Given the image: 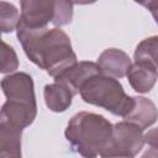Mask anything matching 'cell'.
<instances>
[{
	"label": "cell",
	"mask_w": 158,
	"mask_h": 158,
	"mask_svg": "<svg viewBox=\"0 0 158 158\" xmlns=\"http://www.w3.org/2000/svg\"><path fill=\"white\" fill-rule=\"evenodd\" d=\"M17 38L28 59L53 78L77 63L70 40L60 28L30 30L19 26Z\"/></svg>",
	"instance_id": "obj_1"
},
{
	"label": "cell",
	"mask_w": 158,
	"mask_h": 158,
	"mask_svg": "<svg viewBox=\"0 0 158 158\" xmlns=\"http://www.w3.org/2000/svg\"><path fill=\"white\" fill-rule=\"evenodd\" d=\"M112 125L104 116L81 111L68 122L65 138L84 158H96L109 143Z\"/></svg>",
	"instance_id": "obj_2"
},
{
	"label": "cell",
	"mask_w": 158,
	"mask_h": 158,
	"mask_svg": "<svg viewBox=\"0 0 158 158\" xmlns=\"http://www.w3.org/2000/svg\"><path fill=\"white\" fill-rule=\"evenodd\" d=\"M80 96L85 102L102 107L122 117L131 111L135 104V99L126 95L118 80L104 74L90 78L83 85Z\"/></svg>",
	"instance_id": "obj_3"
},
{
	"label": "cell",
	"mask_w": 158,
	"mask_h": 158,
	"mask_svg": "<svg viewBox=\"0 0 158 158\" xmlns=\"http://www.w3.org/2000/svg\"><path fill=\"white\" fill-rule=\"evenodd\" d=\"M143 144L144 138L141 128L126 121L118 122L114 125L109 143L100 156L101 158H133L142 149Z\"/></svg>",
	"instance_id": "obj_4"
},
{
	"label": "cell",
	"mask_w": 158,
	"mask_h": 158,
	"mask_svg": "<svg viewBox=\"0 0 158 158\" xmlns=\"http://www.w3.org/2000/svg\"><path fill=\"white\" fill-rule=\"evenodd\" d=\"M54 1L52 0H25L21 1V17L19 26L38 30L47 27V23L53 20ZM17 26V27H19Z\"/></svg>",
	"instance_id": "obj_5"
},
{
	"label": "cell",
	"mask_w": 158,
	"mask_h": 158,
	"mask_svg": "<svg viewBox=\"0 0 158 158\" xmlns=\"http://www.w3.org/2000/svg\"><path fill=\"white\" fill-rule=\"evenodd\" d=\"M1 88L9 101L37 106L33 91V81L28 74L22 72L10 74L1 80Z\"/></svg>",
	"instance_id": "obj_6"
},
{
	"label": "cell",
	"mask_w": 158,
	"mask_h": 158,
	"mask_svg": "<svg viewBox=\"0 0 158 158\" xmlns=\"http://www.w3.org/2000/svg\"><path fill=\"white\" fill-rule=\"evenodd\" d=\"M101 74L98 63L94 62H77L58 77L54 78L56 83L67 86L73 95L79 94L83 85L93 77Z\"/></svg>",
	"instance_id": "obj_7"
},
{
	"label": "cell",
	"mask_w": 158,
	"mask_h": 158,
	"mask_svg": "<svg viewBox=\"0 0 158 158\" xmlns=\"http://www.w3.org/2000/svg\"><path fill=\"white\" fill-rule=\"evenodd\" d=\"M98 65L101 74L117 79L127 75V72L131 67V59L123 51L117 48H109L99 56Z\"/></svg>",
	"instance_id": "obj_8"
},
{
	"label": "cell",
	"mask_w": 158,
	"mask_h": 158,
	"mask_svg": "<svg viewBox=\"0 0 158 158\" xmlns=\"http://www.w3.org/2000/svg\"><path fill=\"white\" fill-rule=\"evenodd\" d=\"M135 104L131 111L123 117L126 122L144 130L153 125L158 118V110L153 101L143 96H135Z\"/></svg>",
	"instance_id": "obj_9"
},
{
	"label": "cell",
	"mask_w": 158,
	"mask_h": 158,
	"mask_svg": "<svg viewBox=\"0 0 158 158\" xmlns=\"http://www.w3.org/2000/svg\"><path fill=\"white\" fill-rule=\"evenodd\" d=\"M127 79L137 93H148L158 79V72L157 68L148 63L135 62L127 72Z\"/></svg>",
	"instance_id": "obj_10"
},
{
	"label": "cell",
	"mask_w": 158,
	"mask_h": 158,
	"mask_svg": "<svg viewBox=\"0 0 158 158\" xmlns=\"http://www.w3.org/2000/svg\"><path fill=\"white\" fill-rule=\"evenodd\" d=\"M21 128L0 122V158L21 157Z\"/></svg>",
	"instance_id": "obj_11"
},
{
	"label": "cell",
	"mask_w": 158,
	"mask_h": 158,
	"mask_svg": "<svg viewBox=\"0 0 158 158\" xmlns=\"http://www.w3.org/2000/svg\"><path fill=\"white\" fill-rule=\"evenodd\" d=\"M43 95L47 107L53 112L65 111L70 106L73 98V93L59 83L47 84L44 86Z\"/></svg>",
	"instance_id": "obj_12"
},
{
	"label": "cell",
	"mask_w": 158,
	"mask_h": 158,
	"mask_svg": "<svg viewBox=\"0 0 158 158\" xmlns=\"http://www.w3.org/2000/svg\"><path fill=\"white\" fill-rule=\"evenodd\" d=\"M135 60L148 63L158 69V36H152L138 43L135 51Z\"/></svg>",
	"instance_id": "obj_13"
},
{
	"label": "cell",
	"mask_w": 158,
	"mask_h": 158,
	"mask_svg": "<svg viewBox=\"0 0 158 158\" xmlns=\"http://www.w3.org/2000/svg\"><path fill=\"white\" fill-rule=\"evenodd\" d=\"M21 15L17 9L6 1H0V28L4 33L17 30Z\"/></svg>",
	"instance_id": "obj_14"
},
{
	"label": "cell",
	"mask_w": 158,
	"mask_h": 158,
	"mask_svg": "<svg viewBox=\"0 0 158 158\" xmlns=\"http://www.w3.org/2000/svg\"><path fill=\"white\" fill-rule=\"evenodd\" d=\"M73 2L70 1H54V16L52 23L54 26H63L72 21Z\"/></svg>",
	"instance_id": "obj_15"
},
{
	"label": "cell",
	"mask_w": 158,
	"mask_h": 158,
	"mask_svg": "<svg viewBox=\"0 0 158 158\" xmlns=\"http://www.w3.org/2000/svg\"><path fill=\"white\" fill-rule=\"evenodd\" d=\"M19 67V59L16 56V52L11 46H9L6 42L1 41V73H11L15 72Z\"/></svg>",
	"instance_id": "obj_16"
},
{
	"label": "cell",
	"mask_w": 158,
	"mask_h": 158,
	"mask_svg": "<svg viewBox=\"0 0 158 158\" xmlns=\"http://www.w3.org/2000/svg\"><path fill=\"white\" fill-rule=\"evenodd\" d=\"M143 138L146 143H148L152 148L158 151V127L149 130L147 133L143 135Z\"/></svg>",
	"instance_id": "obj_17"
},
{
	"label": "cell",
	"mask_w": 158,
	"mask_h": 158,
	"mask_svg": "<svg viewBox=\"0 0 158 158\" xmlns=\"http://www.w3.org/2000/svg\"><path fill=\"white\" fill-rule=\"evenodd\" d=\"M139 4L143 5L144 7H147L152 12L156 22L158 23V1H143V2H139Z\"/></svg>",
	"instance_id": "obj_18"
},
{
	"label": "cell",
	"mask_w": 158,
	"mask_h": 158,
	"mask_svg": "<svg viewBox=\"0 0 158 158\" xmlns=\"http://www.w3.org/2000/svg\"><path fill=\"white\" fill-rule=\"evenodd\" d=\"M141 158H158V151L154 148H149L141 156Z\"/></svg>",
	"instance_id": "obj_19"
},
{
	"label": "cell",
	"mask_w": 158,
	"mask_h": 158,
	"mask_svg": "<svg viewBox=\"0 0 158 158\" xmlns=\"http://www.w3.org/2000/svg\"><path fill=\"white\" fill-rule=\"evenodd\" d=\"M106 158H120V157H106Z\"/></svg>",
	"instance_id": "obj_20"
},
{
	"label": "cell",
	"mask_w": 158,
	"mask_h": 158,
	"mask_svg": "<svg viewBox=\"0 0 158 158\" xmlns=\"http://www.w3.org/2000/svg\"><path fill=\"white\" fill-rule=\"evenodd\" d=\"M15 158H21V157H15Z\"/></svg>",
	"instance_id": "obj_21"
}]
</instances>
